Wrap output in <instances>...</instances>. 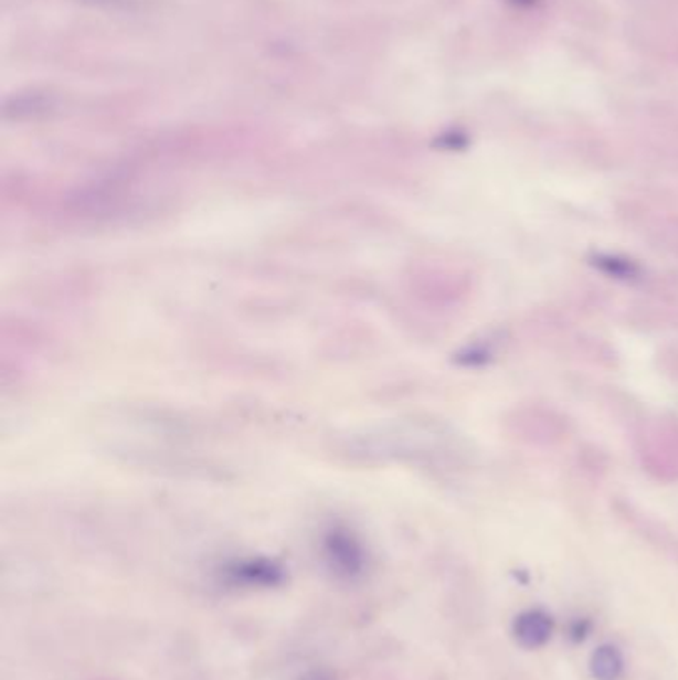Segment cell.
<instances>
[{"instance_id":"1","label":"cell","mask_w":678,"mask_h":680,"mask_svg":"<svg viewBox=\"0 0 678 680\" xmlns=\"http://www.w3.org/2000/svg\"><path fill=\"white\" fill-rule=\"evenodd\" d=\"M650 446L643 450L648 466L658 470V476H678V428H660L650 434Z\"/></svg>"},{"instance_id":"2","label":"cell","mask_w":678,"mask_h":680,"mask_svg":"<svg viewBox=\"0 0 678 680\" xmlns=\"http://www.w3.org/2000/svg\"><path fill=\"white\" fill-rule=\"evenodd\" d=\"M551 633V620L548 615L531 610L519 617L516 623V635L526 647H538L541 642H545Z\"/></svg>"},{"instance_id":"3","label":"cell","mask_w":678,"mask_h":680,"mask_svg":"<svg viewBox=\"0 0 678 680\" xmlns=\"http://www.w3.org/2000/svg\"><path fill=\"white\" fill-rule=\"evenodd\" d=\"M623 662L618 659L617 650L605 647L598 649L593 657V672L601 680H615L621 672Z\"/></svg>"},{"instance_id":"4","label":"cell","mask_w":678,"mask_h":680,"mask_svg":"<svg viewBox=\"0 0 678 680\" xmlns=\"http://www.w3.org/2000/svg\"><path fill=\"white\" fill-rule=\"evenodd\" d=\"M657 237L663 249H667L668 253L678 257V217L660 221V225L657 227Z\"/></svg>"}]
</instances>
